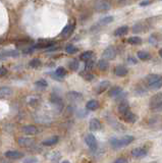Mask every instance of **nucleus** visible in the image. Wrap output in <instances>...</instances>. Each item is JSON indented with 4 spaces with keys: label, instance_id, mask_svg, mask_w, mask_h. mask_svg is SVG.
Returning a JSON list of instances; mask_svg holds the SVG:
<instances>
[{
    "label": "nucleus",
    "instance_id": "nucleus-1",
    "mask_svg": "<svg viewBox=\"0 0 162 163\" xmlns=\"http://www.w3.org/2000/svg\"><path fill=\"white\" fill-rule=\"evenodd\" d=\"M149 107L154 112L162 111V93H156L152 96L149 101Z\"/></svg>",
    "mask_w": 162,
    "mask_h": 163
},
{
    "label": "nucleus",
    "instance_id": "nucleus-2",
    "mask_svg": "<svg viewBox=\"0 0 162 163\" xmlns=\"http://www.w3.org/2000/svg\"><path fill=\"white\" fill-rule=\"evenodd\" d=\"M116 56V50L113 46H108L102 53V57L106 60H113Z\"/></svg>",
    "mask_w": 162,
    "mask_h": 163
},
{
    "label": "nucleus",
    "instance_id": "nucleus-3",
    "mask_svg": "<svg viewBox=\"0 0 162 163\" xmlns=\"http://www.w3.org/2000/svg\"><path fill=\"white\" fill-rule=\"evenodd\" d=\"M85 142H86L87 146L90 148L91 150H96L97 147H98V143H97V140L95 138V136H93L92 134H88L85 137Z\"/></svg>",
    "mask_w": 162,
    "mask_h": 163
},
{
    "label": "nucleus",
    "instance_id": "nucleus-4",
    "mask_svg": "<svg viewBox=\"0 0 162 163\" xmlns=\"http://www.w3.org/2000/svg\"><path fill=\"white\" fill-rule=\"evenodd\" d=\"M111 7V4L109 1L107 0H99L95 5V9L99 12H105L107 10H109Z\"/></svg>",
    "mask_w": 162,
    "mask_h": 163
},
{
    "label": "nucleus",
    "instance_id": "nucleus-5",
    "mask_svg": "<svg viewBox=\"0 0 162 163\" xmlns=\"http://www.w3.org/2000/svg\"><path fill=\"white\" fill-rule=\"evenodd\" d=\"M123 90L121 89L120 87L118 86H115V87L111 88L110 91H109V96L111 98H114V99H118L123 96Z\"/></svg>",
    "mask_w": 162,
    "mask_h": 163
},
{
    "label": "nucleus",
    "instance_id": "nucleus-6",
    "mask_svg": "<svg viewBox=\"0 0 162 163\" xmlns=\"http://www.w3.org/2000/svg\"><path fill=\"white\" fill-rule=\"evenodd\" d=\"M17 143H19V145L22 146V147H31V146L35 145V140L32 139V138L22 137L17 140Z\"/></svg>",
    "mask_w": 162,
    "mask_h": 163
},
{
    "label": "nucleus",
    "instance_id": "nucleus-7",
    "mask_svg": "<svg viewBox=\"0 0 162 163\" xmlns=\"http://www.w3.org/2000/svg\"><path fill=\"white\" fill-rule=\"evenodd\" d=\"M66 97L68 100L73 101V102H78V101H81L83 99V95L79 92H76V91H71L66 94Z\"/></svg>",
    "mask_w": 162,
    "mask_h": 163
},
{
    "label": "nucleus",
    "instance_id": "nucleus-8",
    "mask_svg": "<svg viewBox=\"0 0 162 163\" xmlns=\"http://www.w3.org/2000/svg\"><path fill=\"white\" fill-rule=\"evenodd\" d=\"M74 27H76V24L74 23L66 24V27H64V29L62 30V32H61V37H63V38H67V37L71 36V33H73L74 30Z\"/></svg>",
    "mask_w": 162,
    "mask_h": 163
},
{
    "label": "nucleus",
    "instance_id": "nucleus-9",
    "mask_svg": "<svg viewBox=\"0 0 162 163\" xmlns=\"http://www.w3.org/2000/svg\"><path fill=\"white\" fill-rule=\"evenodd\" d=\"M147 150L144 149V148H135V149L132 150V156L135 158H143L147 155Z\"/></svg>",
    "mask_w": 162,
    "mask_h": 163
},
{
    "label": "nucleus",
    "instance_id": "nucleus-10",
    "mask_svg": "<svg viewBox=\"0 0 162 163\" xmlns=\"http://www.w3.org/2000/svg\"><path fill=\"white\" fill-rule=\"evenodd\" d=\"M4 156L9 158V159H21V158L24 157V153L19 152V151H14V150H11V151H7L4 153Z\"/></svg>",
    "mask_w": 162,
    "mask_h": 163
},
{
    "label": "nucleus",
    "instance_id": "nucleus-11",
    "mask_svg": "<svg viewBox=\"0 0 162 163\" xmlns=\"http://www.w3.org/2000/svg\"><path fill=\"white\" fill-rule=\"evenodd\" d=\"M121 118L124 120V122H129V123H134L137 122V116L136 114H134L133 112H132L131 110H129L128 112L123 113V115H121Z\"/></svg>",
    "mask_w": 162,
    "mask_h": 163
},
{
    "label": "nucleus",
    "instance_id": "nucleus-12",
    "mask_svg": "<svg viewBox=\"0 0 162 163\" xmlns=\"http://www.w3.org/2000/svg\"><path fill=\"white\" fill-rule=\"evenodd\" d=\"M162 76L160 75H154V73H152V75H149V76H146V79H145V81H146V85H147V87L148 88H150L153 84H155L157 81L159 80V79L161 78Z\"/></svg>",
    "mask_w": 162,
    "mask_h": 163
},
{
    "label": "nucleus",
    "instance_id": "nucleus-13",
    "mask_svg": "<svg viewBox=\"0 0 162 163\" xmlns=\"http://www.w3.org/2000/svg\"><path fill=\"white\" fill-rule=\"evenodd\" d=\"M89 128L92 132H97L101 128V122L97 118H92L89 122Z\"/></svg>",
    "mask_w": 162,
    "mask_h": 163
},
{
    "label": "nucleus",
    "instance_id": "nucleus-14",
    "mask_svg": "<svg viewBox=\"0 0 162 163\" xmlns=\"http://www.w3.org/2000/svg\"><path fill=\"white\" fill-rule=\"evenodd\" d=\"M22 130L25 133L26 135H36L38 134V127H36L35 125H25V127H22Z\"/></svg>",
    "mask_w": 162,
    "mask_h": 163
},
{
    "label": "nucleus",
    "instance_id": "nucleus-15",
    "mask_svg": "<svg viewBox=\"0 0 162 163\" xmlns=\"http://www.w3.org/2000/svg\"><path fill=\"white\" fill-rule=\"evenodd\" d=\"M50 100H51V103H52V104L55 105L56 107H58V109H59V110H61V109H62V107H63V103H62V100H61V98L59 97V96L55 95V94H52Z\"/></svg>",
    "mask_w": 162,
    "mask_h": 163
},
{
    "label": "nucleus",
    "instance_id": "nucleus-16",
    "mask_svg": "<svg viewBox=\"0 0 162 163\" xmlns=\"http://www.w3.org/2000/svg\"><path fill=\"white\" fill-rule=\"evenodd\" d=\"M128 73H129L128 68L123 65H117L115 68H114V73H115V76H126L128 75Z\"/></svg>",
    "mask_w": 162,
    "mask_h": 163
},
{
    "label": "nucleus",
    "instance_id": "nucleus-17",
    "mask_svg": "<svg viewBox=\"0 0 162 163\" xmlns=\"http://www.w3.org/2000/svg\"><path fill=\"white\" fill-rule=\"evenodd\" d=\"M117 110H118V112H119V114H120V115H123V113L128 112V111L129 110V105L128 101H126V100L121 101V102L119 103V105H118Z\"/></svg>",
    "mask_w": 162,
    "mask_h": 163
},
{
    "label": "nucleus",
    "instance_id": "nucleus-18",
    "mask_svg": "<svg viewBox=\"0 0 162 163\" xmlns=\"http://www.w3.org/2000/svg\"><path fill=\"white\" fill-rule=\"evenodd\" d=\"M109 86H110V83H109L108 81H103V82H101V83L99 84L98 87H97L96 93H97V94H102L103 92H105L107 89L109 88Z\"/></svg>",
    "mask_w": 162,
    "mask_h": 163
},
{
    "label": "nucleus",
    "instance_id": "nucleus-19",
    "mask_svg": "<svg viewBox=\"0 0 162 163\" xmlns=\"http://www.w3.org/2000/svg\"><path fill=\"white\" fill-rule=\"evenodd\" d=\"M129 32V27L128 26H121L117 28L114 31V36L116 37H121V36H124L126 35Z\"/></svg>",
    "mask_w": 162,
    "mask_h": 163
},
{
    "label": "nucleus",
    "instance_id": "nucleus-20",
    "mask_svg": "<svg viewBox=\"0 0 162 163\" xmlns=\"http://www.w3.org/2000/svg\"><path fill=\"white\" fill-rule=\"evenodd\" d=\"M99 107V102L97 100H90L86 103V108L90 111H94L98 109Z\"/></svg>",
    "mask_w": 162,
    "mask_h": 163
},
{
    "label": "nucleus",
    "instance_id": "nucleus-21",
    "mask_svg": "<svg viewBox=\"0 0 162 163\" xmlns=\"http://www.w3.org/2000/svg\"><path fill=\"white\" fill-rule=\"evenodd\" d=\"M97 65H98V68L102 71H105L109 68V62L106 59H100V60L97 62Z\"/></svg>",
    "mask_w": 162,
    "mask_h": 163
},
{
    "label": "nucleus",
    "instance_id": "nucleus-22",
    "mask_svg": "<svg viewBox=\"0 0 162 163\" xmlns=\"http://www.w3.org/2000/svg\"><path fill=\"white\" fill-rule=\"evenodd\" d=\"M58 140H59L58 136H53V137H51V138H49V139L43 141L42 144H43L44 146H53V145L57 144Z\"/></svg>",
    "mask_w": 162,
    "mask_h": 163
},
{
    "label": "nucleus",
    "instance_id": "nucleus-23",
    "mask_svg": "<svg viewBox=\"0 0 162 163\" xmlns=\"http://www.w3.org/2000/svg\"><path fill=\"white\" fill-rule=\"evenodd\" d=\"M13 91L9 87H1L0 88V97H7V96L12 95Z\"/></svg>",
    "mask_w": 162,
    "mask_h": 163
},
{
    "label": "nucleus",
    "instance_id": "nucleus-24",
    "mask_svg": "<svg viewBox=\"0 0 162 163\" xmlns=\"http://www.w3.org/2000/svg\"><path fill=\"white\" fill-rule=\"evenodd\" d=\"M66 75V70H65V68L64 67H58V68H56V70H55V80H61L62 78H64Z\"/></svg>",
    "mask_w": 162,
    "mask_h": 163
},
{
    "label": "nucleus",
    "instance_id": "nucleus-25",
    "mask_svg": "<svg viewBox=\"0 0 162 163\" xmlns=\"http://www.w3.org/2000/svg\"><path fill=\"white\" fill-rule=\"evenodd\" d=\"M109 144L111 145L112 148H115V149L123 147L121 142H120V139H117V138H111V139L109 140Z\"/></svg>",
    "mask_w": 162,
    "mask_h": 163
},
{
    "label": "nucleus",
    "instance_id": "nucleus-26",
    "mask_svg": "<svg viewBox=\"0 0 162 163\" xmlns=\"http://www.w3.org/2000/svg\"><path fill=\"white\" fill-rule=\"evenodd\" d=\"M93 51H85V52H83L81 54V56H80V58H81V60L83 61H88L89 59H92L93 58Z\"/></svg>",
    "mask_w": 162,
    "mask_h": 163
},
{
    "label": "nucleus",
    "instance_id": "nucleus-27",
    "mask_svg": "<svg viewBox=\"0 0 162 163\" xmlns=\"http://www.w3.org/2000/svg\"><path fill=\"white\" fill-rule=\"evenodd\" d=\"M133 141H134V137H133V136L126 135V136H123V138H120V142H121V145H123V146L129 145L132 142H133Z\"/></svg>",
    "mask_w": 162,
    "mask_h": 163
},
{
    "label": "nucleus",
    "instance_id": "nucleus-28",
    "mask_svg": "<svg viewBox=\"0 0 162 163\" xmlns=\"http://www.w3.org/2000/svg\"><path fill=\"white\" fill-rule=\"evenodd\" d=\"M128 43L132 44V45H139V44L142 43V39L140 37L134 36V37H131V38L128 39Z\"/></svg>",
    "mask_w": 162,
    "mask_h": 163
},
{
    "label": "nucleus",
    "instance_id": "nucleus-29",
    "mask_svg": "<svg viewBox=\"0 0 162 163\" xmlns=\"http://www.w3.org/2000/svg\"><path fill=\"white\" fill-rule=\"evenodd\" d=\"M68 67L71 68V70H78L79 67H80V62L79 60H77V59H73V60L69 61L68 63Z\"/></svg>",
    "mask_w": 162,
    "mask_h": 163
},
{
    "label": "nucleus",
    "instance_id": "nucleus-30",
    "mask_svg": "<svg viewBox=\"0 0 162 163\" xmlns=\"http://www.w3.org/2000/svg\"><path fill=\"white\" fill-rule=\"evenodd\" d=\"M137 56H138V58L141 59V60H148V59L151 58V55L148 52H146V51H139Z\"/></svg>",
    "mask_w": 162,
    "mask_h": 163
},
{
    "label": "nucleus",
    "instance_id": "nucleus-31",
    "mask_svg": "<svg viewBox=\"0 0 162 163\" xmlns=\"http://www.w3.org/2000/svg\"><path fill=\"white\" fill-rule=\"evenodd\" d=\"M29 65L31 66V67H33V68H37V67H39V66L41 65V60H40L39 58H34V59H32V60L30 61Z\"/></svg>",
    "mask_w": 162,
    "mask_h": 163
},
{
    "label": "nucleus",
    "instance_id": "nucleus-32",
    "mask_svg": "<svg viewBox=\"0 0 162 163\" xmlns=\"http://www.w3.org/2000/svg\"><path fill=\"white\" fill-rule=\"evenodd\" d=\"M111 21H113V16H105V18H102L100 21H99V24H110Z\"/></svg>",
    "mask_w": 162,
    "mask_h": 163
},
{
    "label": "nucleus",
    "instance_id": "nucleus-33",
    "mask_svg": "<svg viewBox=\"0 0 162 163\" xmlns=\"http://www.w3.org/2000/svg\"><path fill=\"white\" fill-rule=\"evenodd\" d=\"M65 51L67 54H74L78 52V48L77 47H74V45H67L65 47Z\"/></svg>",
    "mask_w": 162,
    "mask_h": 163
},
{
    "label": "nucleus",
    "instance_id": "nucleus-34",
    "mask_svg": "<svg viewBox=\"0 0 162 163\" xmlns=\"http://www.w3.org/2000/svg\"><path fill=\"white\" fill-rule=\"evenodd\" d=\"M5 57H17L19 56V52L16 50H9V51H5L3 52Z\"/></svg>",
    "mask_w": 162,
    "mask_h": 163
},
{
    "label": "nucleus",
    "instance_id": "nucleus-35",
    "mask_svg": "<svg viewBox=\"0 0 162 163\" xmlns=\"http://www.w3.org/2000/svg\"><path fill=\"white\" fill-rule=\"evenodd\" d=\"M35 85H36L37 87H40V88H46L47 86H48V83H47L45 80H43V79H41V80L37 81L36 83H35Z\"/></svg>",
    "mask_w": 162,
    "mask_h": 163
},
{
    "label": "nucleus",
    "instance_id": "nucleus-36",
    "mask_svg": "<svg viewBox=\"0 0 162 163\" xmlns=\"http://www.w3.org/2000/svg\"><path fill=\"white\" fill-rule=\"evenodd\" d=\"M142 31H143V24H136L133 27V32L135 34H138Z\"/></svg>",
    "mask_w": 162,
    "mask_h": 163
},
{
    "label": "nucleus",
    "instance_id": "nucleus-37",
    "mask_svg": "<svg viewBox=\"0 0 162 163\" xmlns=\"http://www.w3.org/2000/svg\"><path fill=\"white\" fill-rule=\"evenodd\" d=\"M158 40L159 39L157 38V34H153V35H151L150 38H149V41H150L152 45H157V44H158Z\"/></svg>",
    "mask_w": 162,
    "mask_h": 163
},
{
    "label": "nucleus",
    "instance_id": "nucleus-38",
    "mask_svg": "<svg viewBox=\"0 0 162 163\" xmlns=\"http://www.w3.org/2000/svg\"><path fill=\"white\" fill-rule=\"evenodd\" d=\"M94 64H95V62H94V59H89L88 61H86V70H92V68L94 67Z\"/></svg>",
    "mask_w": 162,
    "mask_h": 163
},
{
    "label": "nucleus",
    "instance_id": "nucleus-39",
    "mask_svg": "<svg viewBox=\"0 0 162 163\" xmlns=\"http://www.w3.org/2000/svg\"><path fill=\"white\" fill-rule=\"evenodd\" d=\"M37 162H38V159L35 157L27 158L26 160H24V163H37Z\"/></svg>",
    "mask_w": 162,
    "mask_h": 163
},
{
    "label": "nucleus",
    "instance_id": "nucleus-40",
    "mask_svg": "<svg viewBox=\"0 0 162 163\" xmlns=\"http://www.w3.org/2000/svg\"><path fill=\"white\" fill-rule=\"evenodd\" d=\"M7 73V70L5 67H3V66H1V67H0V78H1V76H4Z\"/></svg>",
    "mask_w": 162,
    "mask_h": 163
},
{
    "label": "nucleus",
    "instance_id": "nucleus-41",
    "mask_svg": "<svg viewBox=\"0 0 162 163\" xmlns=\"http://www.w3.org/2000/svg\"><path fill=\"white\" fill-rule=\"evenodd\" d=\"M114 163H128V160H126V158L120 157V158H117V159L114 161Z\"/></svg>",
    "mask_w": 162,
    "mask_h": 163
},
{
    "label": "nucleus",
    "instance_id": "nucleus-42",
    "mask_svg": "<svg viewBox=\"0 0 162 163\" xmlns=\"http://www.w3.org/2000/svg\"><path fill=\"white\" fill-rule=\"evenodd\" d=\"M84 78L86 79L87 81H92L94 79V76L92 75V73H87V75L84 76Z\"/></svg>",
    "mask_w": 162,
    "mask_h": 163
},
{
    "label": "nucleus",
    "instance_id": "nucleus-43",
    "mask_svg": "<svg viewBox=\"0 0 162 163\" xmlns=\"http://www.w3.org/2000/svg\"><path fill=\"white\" fill-rule=\"evenodd\" d=\"M148 4H150V1H149V0H145V1L141 2L140 5L141 6H146V5H148Z\"/></svg>",
    "mask_w": 162,
    "mask_h": 163
},
{
    "label": "nucleus",
    "instance_id": "nucleus-44",
    "mask_svg": "<svg viewBox=\"0 0 162 163\" xmlns=\"http://www.w3.org/2000/svg\"><path fill=\"white\" fill-rule=\"evenodd\" d=\"M129 61L131 63H137V60H135V58H133V57H129Z\"/></svg>",
    "mask_w": 162,
    "mask_h": 163
},
{
    "label": "nucleus",
    "instance_id": "nucleus-45",
    "mask_svg": "<svg viewBox=\"0 0 162 163\" xmlns=\"http://www.w3.org/2000/svg\"><path fill=\"white\" fill-rule=\"evenodd\" d=\"M159 55H160V57L162 58V48L160 49V50H159Z\"/></svg>",
    "mask_w": 162,
    "mask_h": 163
},
{
    "label": "nucleus",
    "instance_id": "nucleus-46",
    "mask_svg": "<svg viewBox=\"0 0 162 163\" xmlns=\"http://www.w3.org/2000/svg\"><path fill=\"white\" fill-rule=\"evenodd\" d=\"M62 163H71V162H69V161H68V160H64V161H63V162H62Z\"/></svg>",
    "mask_w": 162,
    "mask_h": 163
}]
</instances>
